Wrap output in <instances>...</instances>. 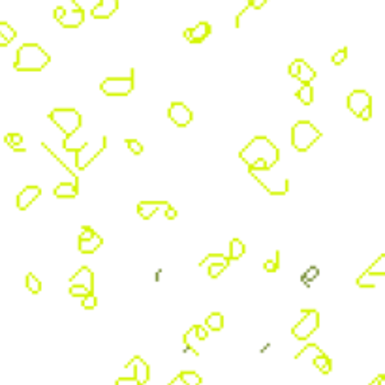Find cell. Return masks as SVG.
<instances>
[{
	"instance_id": "obj_1",
	"label": "cell",
	"mask_w": 385,
	"mask_h": 385,
	"mask_svg": "<svg viewBox=\"0 0 385 385\" xmlns=\"http://www.w3.org/2000/svg\"><path fill=\"white\" fill-rule=\"evenodd\" d=\"M239 158L250 169H273L280 158L278 147L265 136H257L239 152Z\"/></svg>"
},
{
	"instance_id": "obj_2",
	"label": "cell",
	"mask_w": 385,
	"mask_h": 385,
	"mask_svg": "<svg viewBox=\"0 0 385 385\" xmlns=\"http://www.w3.org/2000/svg\"><path fill=\"white\" fill-rule=\"evenodd\" d=\"M51 62L49 53L38 43H23L17 49L13 70L15 72H42Z\"/></svg>"
},
{
	"instance_id": "obj_3",
	"label": "cell",
	"mask_w": 385,
	"mask_h": 385,
	"mask_svg": "<svg viewBox=\"0 0 385 385\" xmlns=\"http://www.w3.org/2000/svg\"><path fill=\"white\" fill-rule=\"evenodd\" d=\"M321 136H323V134L312 124L310 120H299V122H295V124L291 126L289 139H291V147L295 150L306 152L316 141L321 139Z\"/></svg>"
},
{
	"instance_id": "obj_4",
	"label": "cell",
	"mask_w": 385,
	"mask_h": 385,
	"mask_svg": "<svg viewBox=\"0 0 385 385\" xmlns=\"http://www.w3.org/2000/svg\"><path fill=\"white\" fill-rule=\"evenodd\" d=\"M49 120L56 124L64 136H72L75 132H79L81 124H83L81 113L74 107H56L49 113Z\"/></svg>"
},
{
	"instance_id": "obj_5",
	"label": "cell",
	"mask_w": 385,
	"mask_h": 385,
	"mask_svg": "<svg viewBox=\"0 0 385 385\" xmlns=\"http://www.w3.org/2000/svg\"><path fill=\"white\" fill-rule=\"evenodd\" d=\"M250 175L259 182V186L269 192L271 195H286L289 192V179L288 177H276V175H271V169H250L248 167Z\"/></svg>"
},
{
	"instance_id": "obj_6",
	"label": "cell",
	"mask_w": 385,
	"mask_h": 385,
	"mask_svg": "<svg viewBox=\"0 0 385 385\" xmlns=\"http://www.w3.org/2000/svg\"><path fill=\"white\" fill-rule=\"evenodd\" d=\"M318 327H320V312L314 310V308H308V310H302V318L291 327V334L297 340L304 342L318 331Z\"/></svg>"
},
{
	"instance_id": "obj_7",
	"label": "cell",
	"mask_w": 385,
	"mask_h": 385,
	"mask_svg": "<svg viewBox=\"0 0 385 385\" xmlns=\"http://www.w3.org/2000/svg\"><path fill=\"white\" fill-rule=\"evenodd\" d=\"M134 72L136 70H130L128 75L126 77H107L102 81V92L106 94V96H128L130 92L134 90Z\"/></svg>"
},
{
	"instance_id": "obj_8",
	"label": "cell",
	"mask_w": 385,
	"mask_h": 385,
	"mask_svg": "<svg viewBox=\"0 0 385 385\" xmlns=\"http://www.w3.org/2000/svg\"><path fill=\"white\" fill-rule=\"evenodd\" d=\"M107 147V136H102V141H100V145H92V143H83L79 149L75 150V167L79 169V171H83L86 169L94 158H98Z\"/></svg>"
},
{
	"instance_id": "obj_9",
	"label": "cell",
	"mask_w": 385,
	"mask_h": 385,
	"mask_svg": "<svg viewBox=\"0 0 385 385\" xmlns=\"http://www.w3.org/2000/svg\"><path fill=\"white\" fill-rule=\"evenodd\" d=\"M104 245V239L98 235L90 225H83L77 239V250L81 254H94L100 246Z\"/></svg>"
},
{
	"instance_id": "obj_10",
	"label": "cell",
	"mask_w": 385,
	"mask_h": 385,
	"mask_svg": "<svg viewBox=\"0 0 385 385\" xmlns=\"http://www.w3.org/2000/svg\"><path fill=\"white\" fill-rule=\"evenodd\" d=\"M346 104H348V109L352 111L355 117H361V113H363L364 109L372 107V96L366 90H363V88H355V90H352L348 94Z\"/></svg>"
},
{
	"instance_id": "obj_11",
	"label": "cell",
	"mask_w": 385,
	"mask_h": 385,
	"mask_svg": "<svg viewBox=\"0 0 385 385\" xmlns=\"http://www.w3.org/2000/svg\"><path fill=\"white\" fill-rule=\"evenodd\" d=\"M167 117H169V120H171L175 126L184 128V126H188L193 120V113L192 109L188 106H184L182 102H173L167 107Z\"/></svg>"
},
{
	"instance_id": "obj_12",
	"label": "cell",
	"mask_w": 385,
	"mask_h": 385,
	"mask_svg": "<svg viewBox=\"0 0 385 385\" xmlns=\"http://www.w3.org/2000/svg\"><path fill=\"white\" fill-rule=\"evenodd\" d=\"M288 74L289 77H295L299 79L301 83H312L316 79V72L308 62H304L302 58H295L293 62H289L288 66Z\"/></svg>"
},
{
	"instance_id": "obj_13",
	"label": "cell",
	"mask_w": 385,
	"mask_h": 385,
	"mask_svg": "<svg viewBox=\"0 0 385 385\" xmlns=\"http://www.w3.org/2000/svg\"><path fill=\"white\" fill-rule=\"evenodd\" d=\"M211 32H213L211 23L201 21V23H197L195 27H192V28H186V30L182 32V36H184L186 42H190V43H203L205 40L211 36Z\"/></svg>"
},
{
	"instance_id": "obj_14",
	"label": "cell",
	"mask_w": 385,
	"mask_h": 385,
	"mask_svg": "<svg viewBox=\"0 0 385 385\" xmlns=\"http://www.w3.org/2000/svg\"><path fill=\"white\" fill-rule=\"evenodd\" d=\"M42 195V188L36 186V184H30V186H25L19 195H17V209L19 211H27L30 205Z\"/></svg>"
},
{
	"instance_id": "obj_15",
	"label": "cell",
	"mask_w": 385,
	"mask_h": 385,
	"mask_svg": "<svg viewBox=\"0 0 385 385\" xmlns=\"http://www.w3.org/2000/svg\"><path fill=\"white\" fill-rule=\"evenodd\" d=\"M83 21H85V11H83V8L77 4V6H74L70 11L66 10L64 17L58 21V25L64 27V28H77V27L83 25Z\"/></svg>"
},
{
	"instance_id": "obj_16",
	"label": "cell",
	"mask_w": 385,
	"mask_h": 385,
	"mask_svg": "<svg viewBox=\"0 0 385 385\" xmlns=\"http://www.w3.org/2000/svg\"><path fill=\"white\" fill-rule=\"evenodd\" d=\"M118 10V0H100L96 6L90 10V15L94 19H109Z\"/></svg>"
},
{
	"instance_id": "obj_17",
	"label": "cell",
	"mask_w": 385,
	"mask_h": 385,
	"mask_svg": "<svg viewBox=\"0 0 385 385\" xmlns=\"http://www.w3.org/2000/svg\"><path fill=\"white\" fill-rule=\"evenodd\" d=\"M128 368L132 370H136V374H134V378L139 382L141 385H147L149 384V380H150V368H149V364L145 363L141 357H134L132 361L128 363Z\"/></svg>"
},
{
	"instance_id": "obj_18",
	"label": "cell",
	"mask_w": 385,
	"mask_h": 385,
	"mask_svg": "<svg viewBox=\"0 0 385 385\" xmlns=\"http://www.w3.org/2000/svg\"><path fill=\"white\" fill-rule=\"evenodd\" d=\"M70 282L77 284V286H85L90 291H94V273L90 267H79V271L70 278Z\"/></svg>"
},
{
	"instance_id": "obj_19",
	"label": "cell",
	"mask_w": 385,
	"mask_h": 385,
	"mask_svg": "<svg viewBox=\"0 0 385 385\" xmlns=\"http://www.w3.org/2000/svg\"><path fill=\"white\" fill-rule=\"evenodd\" d=\"M167 205H169L167 201H139L138 203V214H139L143 220H150L160 207L165 209Z\"/></svg>"
},
{
	"instance_id": "obj_20",
	"label": "cell",
	"mask_w": 385,
	"mask_h": 385,
	"mask_svg": "<svg viewBox=\"0 0 385 385\" xmlns=\"http://www.w3.org/2000/svg\"><path fill=\"white\" fill-rule=\"evenodd\" d=\"M53 193L55 197H58V199H74L79 193V184H75V182H60L53 190Z\"/></svg>"
},
{
	"instance_id": "obj_21",
	"label": "cell",
	"mask_w": 385,
	"mask_h": 385,
	"mask_svg": "<svg viewBox=\"0 0 385 385\" xmlns=\"http://www.w3.org/2000/svg\"><path fill=\"white\" fill-rule=\"evenodd\" d=\"M295 96L302 106H310L314 102V88H312L310 83H302V86L295 92Z\"/></svg>"
},
{
	"instance_id": "obj_22",
	"label": "cell",
	"mask_w": 385,
	"mask_h": 385,
	"mask_svg": "<svg viewBox=\"0 0 385 385\" xmlns=\"http://www.w3.org/2000/svg\"><path fill=\"white\" fill-rule=\"evenodd\" d=\"M205 327H207L209 331H222V329H224V316H222L220 312L209 314L207 320H205Z\"/></svg>"
},
{
	"instance_id": "obj_23",
	"label": "cell",
	"mask_w": 385,
	"mask_h": 385,
	"mask_svg": "<svg viewBox=\"0 0 385 385\" xmlns=\"http://www.w3.org/2000/svg\"><path fill=\"white\" fill-rule=\"evenodd\" d=\"M182 342H184V350H182L184 353L186 352L197 353V350H195V342H199V338H197V334H195V327H190L188 331L184 332Z\"/></svg>"
},
{
	"instance_id": "obj_24",
	"label": "cell",
	"mask_w": 385,
	"mask_h": 385,
	"mask_svg": "<svg viewBox=\"0 0 385 385\" xmlns=\"http://www.w3.org/2000/svg\"><path fill=\"white\" fill-rule=\"evenodd\" d=\"M312 364L320 370L321 374H329L332 370V361L325 355V353H320L318 357H314V359H312Z\"/></svg>"
},
{
	"instance_id": "obj_25",
	"label": "cell",
	"mask_w": 385,
	"mask_h": 385,
	"mask_svg": "<svg viewBox=\"0 0 385 385\" xmlns=\"http://www.w3.org/2000/svg\"><path fill=\"white\" fill-rule=\"evenodd\" d=\"M246 252V245L241 241V239H231V243H229V259L233 261V259H241V257L245 256Z\"/></svg>"
},
{
	"instance_id": "obj_26",
	"label": "cell",
	"mask_w": 385,
	"mask_h": 385,
	"mask_svg": "<svg viewBox=\"0 0 385 385\" xmlns=\"http://www.w3.org/2000/svg\"><path fill=\"white\" fill-rule=\"evenodd\" d=\"M320 353H323L320 350V346H316V344H306V346H304V348H302V350H301V352L295 355V359H297V361H301V359H306V357H312V359H314V357H318Z\"/></svg>"
},
{
	"instance_id": "obj_27",
	"label": "cell",
	"mask_w": 385,
	"mask_h": 385,
	"mask_svg": "<svg viewBox=\"0 0 385 385\" xmlns=\"http://www.w3.org/2000/svg\"><path fill=\"white\" fill-rule=\"evenodd\" d=\"M366 271H368L370 275H374V276H385V254L376 257L374 263L366 269Z\"/></svg>"
},
{
	"instance_id": "obj_28",
	"label": "cell",
	"mask_w": 385,
	"mask_h": 385,
	"mask_svg": "<svg viewBox=\"0 0 385 385\" xmlns=\"http://www.w3.org/2000/svg\"><path fill=\"white\" fill-rule=\"evenodd\" d=\"M25 284H27L28 291H30V293H34V295H38V293L42 291V282H40V278H38L34 273H28V275H27Z\"/></svg>"
},
{
	"instance_id": "obj_29",
	"label": "cell",
	"mask_w": 385,
	"mask_h": 385,
	"mask_svg": "<svg viewBox=\"0 0 385 385\" xmlns=\"http://www.w3.org/2000/svg\"><path fill=\"white\" fill-rule=\"evenodd\" d=\"M179 376H181V380L186 385H201L203 384V378L197 374V372H193V370H184V372H181Z\"/></svg>"
},
{
	"instance_id": "obj_30",
	"label": "cell",
	"mask_w": 385,
	"mask_h": 385,
	"mask_svg": "<svg viewBox=\"0 0 385 385\" xmlns=\"http://www.w3.org/2000/svg\"><path fill=\"white\" fill-rule=\"evenodd\" d=\"M209 267V276L211 278H218L222 273H224L225 269L229 267V263H222V261H213V263H209L207 265Z\"/></svg>"
},
{
	"instance_id": "obj_31",
	"label": "cell",
	"mask_w": 385,
	"mask_h": 385,
	"mask_svg": "<svg viewBox=\"0 0 385 385\" xmlns=\"http://www.w3.org/2000/svg\"><path fill=\"white\" fill-rule=\"evenodd\" d=\"M357 286H359V288H374V286H376V276H374V275H370L368 271H364L363 275L357 278Z\"/></svg>"
},
{
	"instance_id": "obj_32",
	"label": "cell",
	"mask_w": 385,
	"mask_h": 385,
	"mask_svg": "<svg viewBox=\"0 0 385 385\" xmlns=\"http://www.w3.org/2000/svg\"><path fill=\"white\" fill-rule=\"evenodd\" d=\"M318 276H320V267L310 265V267L304 271V275H302V278L301 280H302V284H304V286H310L312 280H316Z\"/></svg>"
},
{
	"instance_id": "obj_33",
	"label": "cell",
	"mask_w": 385,
	"mask_h": 385,
	"mask_svg": "<svg viewBox=\"0 0 385 385\" xmlns=\"http://www.w3.org/2000/svg\"><path fill=\"white\" fill-rule=\"evenodd\" d=\"M0 34H2L4 38H8L10 42H13V40L17 38V32H15V28L11 27L10 23H6V21H0Z\"/></svg>"
},
{
	"instance_id": "obj_34",
	"label": "cell",
	"mask_w": 385,
	"mask_h": 385,
	"mask_svg": "<svg viewBox=\"0 0 385 385\" xmlns=\"http://www.w3.org/2000/svg\"><path fill=\"white\" fill-rule=\"evenodd\" d=\"M4 143L8 145V147H17V145H23V136L19 132H13V134H6L4 136Z\"/></svg>"
},
{
	"instance_id": "obj_35",
	"label": "cell",
	"mask_w": 385,
	"mask_h": 385,
	"mask_svg": "<svg viewBox=\"0 0 385 385\" xmlns=\"http://www.w3.org/2000/svg\"><path fill=\"white\" fill-rule=\"evenodd\" d=\"M278 267H280V252H275V257L267 259V261L263 263V269H265L267 273H276Z\"/></svg>"
},
{
	"instance_id": "obj_36",
	"label": "cell",
	"mask_w": 385,
	"mask_h": 385,
	"mask_svg": "<svg viewBox=\"0 0 385 385\" xmlns=\"http://www.w3.org/2000/svg\"><path fill=\"white\" fill-rule=\"evenodd\" d=\"M96 304H98V301H96V297H94V291H90L88 295H85V297L81 299V306H83L85 310H94Z\"/></svg>"
},
{
	"instance_id": "obj_37",
	"label": "cell",
	"mask_w": 385,
	"mask_h": 385,
	"mask_svg": "<svg viewBox=\"0 0 385 385\" xmlns=\"http://www.w3.org/2000/svg\"><path fill=\"white\" fill-rule=\"evenodd\" d=\"M346 58H348V47H342L340 51H336V53L331 56V62L334 66H340L346 62Z\"/></svg>"
},
{
	"instance_id": "obj_38",
	"label": "cell",
	"mask_w": 385,
	"mask_h": 385,
	"mask_svg": "<svg viewBox=\"0 0 385 385\" xmlns=\"http://www.w3.org/2000/svg\"><path fill=\"white\" fill-rule=\"evenodd\" d=\"M88 293H90V289L85 288V286H77V284H72V286H70V295H72V297H81V299H83V297L88 295Z\"/></svg>"
},
{
	"instance_id": "obj_39",
	"label": "cell",
	"mask_w": 385,
	"mask_h": 385,
	"mask_svg": "<svg viewBox=\"0 0 385 385\" xmlns=\"http://www.w3.org/2000/svg\"><path fill=\"white\" fill-rule=\"evenodd\" d=\"M126 147H128V149L132 150L134 154H138V156H139L141 152H143V145H141L138 139H126Z\"/></svg>"
},
{
	"instance_id": "obj_40",
	"label": "cell",
	"mask_w": 385,
	"mask_h": 385,
	"mask_svg": "<svg viewBox=\"0 0 385 385\" xmlns=\"http://www.w3.org/2000/svg\"><path fill=\"white\" fill-rule=\"evenodd\" d=\"M195 327V334H197V338L199 340H207V336H209V329L203 327V325H193Z\"/></svg>"
},
{
	"instance_id": "obj_41",
	"label": "cell",
	"mask_w": 385,
	"mask_h": 385,
	"mask_svg": "<svg viewBox=\"0 0 385 385\" xmlns=\"http://www.w3.org/2000/svg\"><path fill=\"white\" fill-rule=\"evenodd\" d=\"M117 385H141V384L132 376V378H118Z\"/></svg>"
},
{
	"instance_id": "obj_42",
	"label": "cell",
	"mask_w": 385,
	"mask_h": 385,
	"mask_svg": "<svg viewBox=\"0 0 385 385\" xmlns=\"http://www.w3.org/2000/svg\"><path fill=\"white\" fill-rule=\"evenodd\" d=\"M164 214H165V218H167V220H175V218H177V209L171 207V205H167V207H165V211H164Z\"/></svg>"
},
{
	"instance_id": "obj_43",
	"label": "cell",
	"mask_w": 385,
	"mask_h": 385,
	"mask_svg": "<svg viewBox=\"0 0 385 385\" xmlns=\"http://www.w3.org/2000/svg\"><path fill=\"white\" fill-rule=\"evenodd\" d=\"M64 13H66V10L62 8V6H58V8H55V19L56 21H60L62 17H64Z\"/></svg>"
},
{
	"instance_id": "obj_44",
	"label": "cell",
	"mask_w": 385,
	"mask_h": 385,
	"mask_svg": "<svg viewBox=\"0 0 385 385\" xmlns=\"http://www.w3.org/2000/svg\"><path fill=\"white\" fill-rule=\"evenodd\" d=\"M361 120H370L372 118V107H368V109H364L363 113H361Z\"/></svg>"
},
{
	"instance_id": "obj_45",
	"label": "cell",
	"mask_w": 385,
	"mask_h": 385,
	"mask_svg": "<svg viewBox=\"0 0 385 385\" xmlns=\"http://www.w3.org/2000/svg\"><path fill=\"white\" fill-rule=\"evenodd\" d=\"M269 0H254V4H252V8L254 10H259V8H263L265 4H267Z\"/></svg>"
},
{
	"instance_id": "obj_46",
	"label": "cell",
	"mask_w": 385,
	"mask_h": 385,
	"mask_svg": "<svg viewBox=\"0 0 385 385\" xmlns=\"http://www.w3.org/2000/svg\"><path fill=\"white\" fill-rule=\"evenodd\" d=\"M10 40H8V38H4V36H2V34H0V47H8V45H10Z\"/></svg>"
},
{
	"instance_id": "obj_47",
	"label": "cell",
	"mask_w": 385,
	"mask_h": 385,
	"mask_svg": "<svg viewBox=\"0 0 385 385\" xmlns=\"http://www.w3.org/2000/svg\"><path fill=\"white\" fill-rule=\"evenodd\" d=\"M169 385H186V384H184V382L181 380V376H177L175 380H171V382H169Z\"/></svg>"
},
{
	"instance_id": "obj_48",
	"label": "cell",
	"mask_w": 385,
	"mask_h": 385,
	"mask_svg": "<svg viewBox=\"0 0 385 385\" xmlns=\"http://www.w3.org/2000/svg\"><path fill=\"white\" fill-rule=\"evenodd\" d=\"M376 382H378V385H385V374L378 376V378H376Z\"/></svg>"
},
{
	"instance_id": "obj_49",
	"label": "cell",
	"mask_w": 385,
	"mask_h": 385,
	"mask_svg": "<svg viewBox=\"0 0 385 385\" xmlns=\"http://www.w3.org/2000/svg\"><path fill=\"white\" fill-rule=\"evenodd\" d=\"M11 150H15V152H27V149H25L23 145H17V147H13Z\"/></svg>"
},
{
	"instance_id": "obj_50",
	"label": "cell",
	"mask_w": 385,
	"mask_h": 385,
	"mask_svg": "<svg viewBox=\"0 0 385 385\" xmlns=\"http://www.w3.org/2000/svg\"><path fill=\"white\" fill-rule=\"evenodd\" d=\"M246 4H248V6L252 8V4H254V0H246Z\"/></svg>"
}]
</instances>
